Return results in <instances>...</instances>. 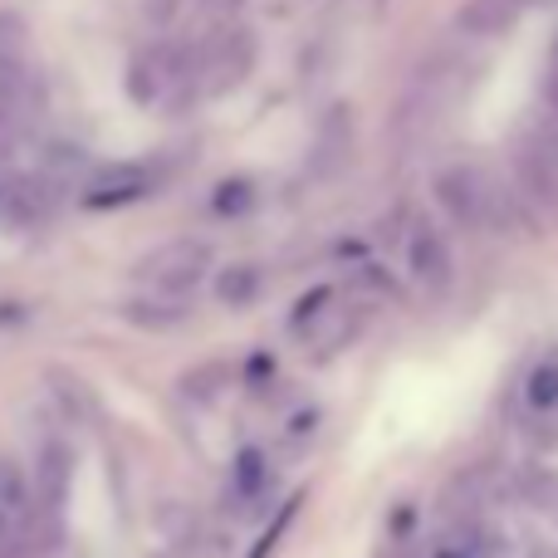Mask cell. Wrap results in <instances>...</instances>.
<instances>
[{
  "mask_svg": "<svg viewBox=\"0 0 558 558\" xmlns=\"http://www.w3.org/2000/svg\"><path fill=\"white\" fill-rule=\"evenodd\" d=\"M436 202L465 231H500L505 216H510V202L505 192L490 182V172L481 167H446L436 177Z\"/></svg>",
  "mask_w": 558,
  "mask_h": 558,
  "instance_id": "cell-1",
  "label": "cell"
},
{
  "mask_svg": "<svg viewBox=\"0 0 558 558\" xmlns=\"http://www.w3.org/2000/svg\"><path fill=\"white\" fill-rule=\"evenodd\" d=\"M206 265H211V251H206L202 241H177V245H162V251L147 255L137 279L153 289L147 299H177V294H192V289L202 284Z\"/></svg>",
  "mask_w": 558,
  "mask_h": 558,
  "instance_id": "cell-2",
  "label": "cell"
},
{
  "mask_svg": "<svg viewBox=\"0 0 558 558\" xmlns=\"http://www.w3.org/2000/svg\"><path fill=\"white\" fill-rule=\"evenodd\" d=\"M514 177H520V192L534 211L558 216V133L539 128L514 147Z\"/></svg>",
  "mask_w": 558,
  "mask_h": 558,
  "instance_id": "cell-3",
  "label": "cell"
},
{
  "mask_svg": "<svg viewBox=\"0 0 558 558\" xmlns=\"http://www.w3.org/2000/svg\"><path fill=\"white\" fill-rule=\"evenodd\" d=\"M402 260H407V275H412V284L422 289V294H432V299L451 294V284H456L451 245L441 241V231H436V226L426 221V216H416L412 231H407Z\"/></svg>",
  "mask_w": 558,
  "mask_h": 558,
  "instance_id": "cell-4",
  "label": "cell"
},
{
  "mask_svg": "<svg viewBox=\"0 0 558 558\" xmlns=\"http://www.w3.org/2000/svg\"><path fill=\"white\" fill-rule=\"evenodd\" d=\"M251 59H255L251 35L226 29V35H216L211 45L202 49V54H192V84L202 88V94H226V88H235L245 74H251Z\"/></svg>",
  "mask_w": 558,
  "mask_h": 558,
  "instance_id": "cell-5",
  "label": "cell"
},
{
  "mask_svg": "<svg viewBox=\"0 0 558 558\" xmlns=\"http://www.w3.org/2000/svg\"><path fill=\"white\" fill-rule=\"evenodd\" d=\"M128 88H133L137 104H162V98L186 94L192 84V54L186 49H147L137 54L133 74H128Z\"/></svg>",
  "mask_w": 558,
  "mask_h": 558,
  "instance_id": "cell-6",
  "label": "cell"
},
{
  "mask_svg": "<svg viewBox=\"0 0 558 558\" xmlns=\"http://www.w3.org/2000/svg\"><path fill=\"white\" fill-rule=\"evenodd\" d=\"M524 0H465L461 10V29L465 35H505L520 20Z\"/></svg>",
  "mask_w": 558,
  "mask_h": 558,
  "instance_id": "cell-7",
  "label": "cell"
},
{
  "mask_svg": "<svg viewBox=\"0 0 558 558\" xmlns=\"http://www.w3.org/2000/svg\"><path fill=\"white\" fill-rule=\"evenodd\" d=\"M147 182L137 167H118V172H104L94 186L84 192V206H94V211H108V206H123L133 202V196H143Z\"/></svg>",
  "mask_w": 558,
  "mask_h": 558,
  "instance_id": "cell-8",
  "label": "cell"
},
{
  "mask_svg": "<svg viewBox=\"0 0 558 558\" xmlns=\"http://www.w3.org/2000/svg\"><path fill=\"white\" fill-rule=\"evenodd\" d=\"M524 407H530L534 416L558 412V363H539L524 377Z\"/></svg>",
  "mask_w": 558,
  "mask_h": 558,
  "instance_id": "cell-9",
  "label": "cell"
},
{
  "mask_svg": "<svg viewBox=\"0 0 558 558\" xmlns=\"http://www.w3.org/2000/svg\"><path fill=\"white\" fill-rule=\"evenodd\" d=\"M216 294H221L226 304H251V299L260 294V270H255V265H231V270L216 275Z\"/></svg>",
  "mask_w": 558,
  "mask_h": 558,
  "instance_id": "cell-10",
  "label": "cell"
},
{
  "mask_svg": "<svg viewBox=\"0 0 558 558\" xmlns=\"http://www.w3.org/2000/svg\"><path fill=\"white\" fill-rule=\"evenodd\" d=\"M255 202V186L251 182H226L221 192L211 196V206H216V216H241L245 206Z\"/></svg>",
  "mask_w": 558,
  "mask_h": 558,
  "instance_id": "cell-11",
  "label": "cell"
},
{
  "mask_svg": "<svg viewBox=\"0 0 558 558\" xmlns=\"http://www.w3.org/2000/svg\"><path fill=\"white\" fill-rule=\"evenodd\" d=\"M294 514H299V500H294V505H284V510H279V520L270 524V530H265V544H260V549H255L251 558H270V549L279 544V534L289 530V520H294Z\"/></svg>",
  "mask_w": 558,
  "mask_h": 558,
  "instance_id": "cell-12",
  "label": "cell"
},
{
  "mask_svg": "<svg viewBox=\"0 0 558 558\" xmlns=\"http://www.w3.org/2000/svg\"><path fill=\"white\" fill-rule=\"evenodd\" d=\"M235 481H241V490H255V485L265 481V461H260V451H245V456H241V475H235Z\"/></svg>",
  "mask_w": 558,
  "mask_h": 558,
  "instance_id": "cell-13",
  "label": "cell"
},
{
  "mask_svg": "<svg viewBox=\"0 0 558 558\" xmlns=\"http://www.w3.org/2000/svg\"><path fill=\"white\" fill-rule=\"evenodd\" d=\"M436 558H475V544H471V539H461V544H446V549L436 554Z\"/></svg>",
  "mask_w": 558,
  "mask_h": 558,
  "instance_id": "cell-14",
  "label": "cell"
},
{
  "mask_svg": "<svg viewBox=\"0 0 558 558\" xmlns=\"http://www.w3.org/2000/svg\"><path fill=\"white\" fill-rule=\"evenodd\" d=\"M10 514H15V510H10V505H5V495H0V539H5V534H10Z\"/></svg>",
  "mask_w": 558,
  "mask_h": 558,
  "instance_id": "cell-15",
  "label": "cell"
}]
</instances>
